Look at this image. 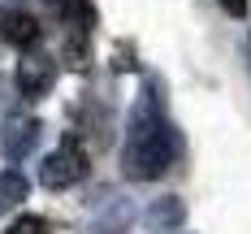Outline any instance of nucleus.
Wrapping results in <instances>:
<instances>
[{
    "label": "nucleus",
    "mask_w": 251,
    "mask_h": 234,
    "mask_svg": "<svg viewBox=\"0 0 251 234\" xmlns=\"http://www.w3.org/2000/svg\"><path fill=\"white\" fill-rule=\"evenodd\" d=\"M26 191H30V186H26L22 174H18V169H4V174H0V212L18 208L26 200Z\"/></svg>",
    "instance_id": "nucleus-9"
},
{
    "label": "nucleus",
    "mask_w": 251,
    "mask_h": 234,
    "mask_svg": "<svg viewBox=\"0 0 251 234\" xmlns=\"http://www.w3.org/2000/svg\"><path fill=\"white\" fill-rule=\"evenodd\" d=\"M217 4L226 9L229 18H243V13H247V4H251V0H217Z\"/></svg>",
    "instance_id": "nucleus-12"
},
{
    "label": "nucleus",
    "mask_w": 251,
    "mask_h": 234,
    "mask_svg": "<svg viewBox=\"0 0 251 234\" xmlns=\"http://www.w3.org/2000/svg\"><path fill=\"white\" fill-rule=\"evenodd\" d=\"M96 226H100V230H108V226H113V230H122V226H130V204L113 195V200L96 212Z\"/></svg>",
    "instance_id": "nucleus-10"
},
{
    "label": "nucleus",
    "mask_w": 251,
    "mask_h": 234,
    "mask_svg": "<svg viewBox=\"0 0 251 234\" xmlns=\"http://www.w3.org/2000/svg\"><path fill=\"white\" fill-rule=\"evenodd\" d=\"M4 234H52V226L44 221V217H35V212H22L18 221H9Z\"/></svg>",
    "instance_id": "nucleus-11"
},
{
    "label": "nucleus",
    "mask_w": 251,
    "mask_h": 234,
    "mask_svg": "<svg viewBox=\"0 0 251 234\" xmlns=\"http://www.w3.org/2000/svg\"><path fill=\"white\" fill-rule=\"evenodd\" d=\"M39 35L44 30H39V22L30 13H4V22H0V39L13 44V48H35Z\"/></svg>",
    "instance_id": "nucleus-7"
},
{
    "label": "nucleus",
    "mask_w": 251,
    "mask_h": 234,
    "mask_svg": "<svg viewBox=\"0 0 251 234\" xmlns=\"http://www.w3.org/2000/svg\"><path fill=\"white\" fill-rule=\"evenodd\" d=\"M177 152V130L165 122V100H160V82L151 78L143 87V96L130 113V130H126V148H122V169L134 182H151L160 174L174 169Z\"/></svg>",
    "instance_id": "nucleus-1"
},
{
    "label": "nucleus",
    "mask_w": 251,
    "mask_h": 234,
    "mask_svg": "<svg viewBox=\"0 0 251 234\" xmlns=\"http://www.w3.org/2000/svg\"><path fill=\"white\" fill-rule=\"evenodd\" d=\"M61 56H65L70 70H87V65H91V35H87V30H70Z\"/></svg>",
    "instance_id": "nucleus-8"
},
{
    "label": "nucleus",
    "mask_w": 251,
    "mask_h": 234,
    "mask_svg": "<svg viewBox=\"0 0 251 234\" xmlns=\"http://www.w3.org/2000/svg\"><path fill=\"white\" fill-rule=\"evenodd\" d=\"M143 221H148L151 234H174V230H182V221H186V204H182L177 195H160V200L148 204Z\"/></svg>",
    "instance_id": "nucleus-5"
},
{
    "label": "nucleus",
    "mask_w": 251,
    "mask_h": 234,
    "mask_svg": "<svg viewBox=\"0 0 251 234\" xmlns=\"http://www.w3.org/2000/svg\"><path fill=\"white\" fill-rule=\"evenodd\" d=\"M13 82H18V91H22L26 100H39V96H48L52 82H56V61H52L48 52H30L18 61V70H13Z\"/></svg>",
    "instance_id": "nucleus-3"
},
{
    "label": "nucleus",
    "mask_w": 251,
    "mask_h": 234,
    "mask_svg": "<svg viewBox=\"0 0 251 234\" xmlns=\"http://www.w3.org/2000/svg\"><path fill=\"white\" fill-rule=\"evenodd\" d=\"M39 139H44V122L39 117H9L0 126V152H4L9 165H18V160H26L39 148Z\"/></svg>",
    "instance_id": "nucleus-4"
},
{
    "label": "nucleus",
    "mask_w": 251,
    "mask_h": 234,
    "mask_svg": "<svg viewBox=\"0 0 251 234\" xmlns=\"http://www.w3.org/2000/svg\"><path fill=\"white\" fill-rule=\"evenodd\" d=\"M44 9L70 30H87L91 35V26H96V4L91 0H44Z\"/></svg>",
    "instance_id": "nucleus-6"
},
{
    "label": "nucleus",
    "mask_w": 251,
    "mask_h": 234,
    "mask_svg": "<svg viewBox=\"0 0 251 234\" xmlns=\"http://www.w3.org/2000/svg\"><path fill=\"white\" fill-rule=\"evenodd\" d=\"M82 178H87V152H82L78 134H65V139L56 143V152L44 156L39 182H44L48 191H70V186H78Z\"/></svg>",
    "instance_id": "nucleus-2"
}]
</instances>
